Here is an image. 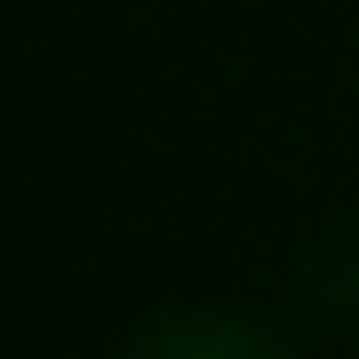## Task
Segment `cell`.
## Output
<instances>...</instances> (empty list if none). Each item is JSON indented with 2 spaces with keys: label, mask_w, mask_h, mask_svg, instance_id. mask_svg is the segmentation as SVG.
Wrapping results in <instances>:
<instances>
[{
  "label": "cell",
  "mask_w": 359,
  "mask_h": 359,
  "mask_svg": "<svg viewBox=\"0 0 359 359\" xmlns=\"http://www.w3.org/2000/svg\"><path fill=\"white\" fill-rule=\"evenodd\" d=\"M126 359H297L278 328L233 309H170L133 334Z\"/></svg>",
  "instance_id": "obj_1"
}]
</instances>
